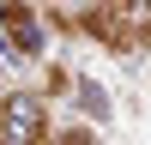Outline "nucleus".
<instances>
[{"label":"nucleus","mask_w":151,"mask_h":145,"mask_svg":"<svg viewBox=\"0 0 151 145\" xmlns=\"http://www.w3.org/2000/svg\"><path fill=\"white\" fill-rule=\"evenodd\" d=\"M48 145H103V139H97L91 127H67V133H55Z\"/></svg>","instance_id":"20e7f679"},{"label":"nucleus","mask_w":151,"mask_h":145,"mask_svg":"<svg viewBox=\"0 0 151 145\" xmlns=\"http://www.w3.org/2000/svg\"><path fill=\"white\" fill-rule=\"evenodd\" d=\"M0 145H48V109L36 91L0 97Z\"/></svg>","instance_id":"f03ea898"},{"label":"nucleus","mask_w":151,"mask_h":145,"mask_svg":"<svg viewBox=\"0 0 151 145\" xmlns=\"http://www.w3.org/2000/svg\"><path fill=\"white\" fill-rule=\"evenodd\" d=\"M67 24L127 55V48L151 42V0H97V6H85V12H67Z\"/></svg>","instance_id":"f257e3e1"},{"label":"nucleus","mask_w":151,"mask_h":145,"mask_svg":"<svg viewBox=\"0 0 151 145\" xmlns=\"http://www.w3.org/2000/svg\"><path fill=\"white\" fill-rule=\"evenodd\" d=\"M0 30H6V48L18 60L42 55V18H36L30 0H0Z\"/></svg>","instance_id":"7ed1b4c3"}]
</instances>
